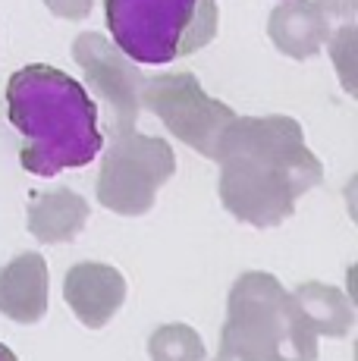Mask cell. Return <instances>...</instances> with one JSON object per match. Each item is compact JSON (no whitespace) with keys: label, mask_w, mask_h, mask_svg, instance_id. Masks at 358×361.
<instances>
[{"label":"cell","mask_w":358,"mask_h":361,"mask_svg":"<svg viewBox=\"0 0 358 361\" xmlns=\"http://www.w3.org/2000/svg\"><path fill=\"white\" fill-rule=\"evenodd\" d=\"M142 107L151 110L173 138L189 145L202 157H214L223 129L233 123V107L211 98L192 73L144 75Z\"/></svg>","instance_id":"6"},{"label":"cell","mask_w":358,"mask_h":361,"mask_svg":"<svg viewBox=\"0 0 358 361\" xmlns=\"http://www.w3.org/2000/svg\"><path fill=\"white\" fill-rule=\"evenodd\" d=\"M314 4H318V10L330 19V23H333V19L352 23L355 10H358V0H314Z\"/></svg>","instance_id":"16"},{"label":"cell","mask_w":358,"mask_h":361,"mask_svg":"<svg viewBox=\"0 0 358 361\" xmlns=\"http://www.w3.org/2000/svg\"><path fill=\"white\" fill-rule=\"evenodd\" d=\"M151 361H204V343L185 324H163L148 339Z\"/></svg>","instance_id":"13"},{"label":"cell","mask_w":358,"mask_h":361,"mask_svg":"<svg viewBox=\"0 0 358 361\" xmlns=\"http://www.w3.org/2000/svg\"><path fill=\"white\" fill-rule=\"evenodd\" d=\"M63 298L85 327L101 330L126 302V280L116 267L98 261L73 264L63 280Z\"/></svg>","instance_id":"8"},{"label":"cell","mask_w":358,"mask_h":361,"mask_svg":"<svg viewBox=\"0 0 358 361\" xmlns=\"http://www.w3.org/2000/svg\"><path fill=\"white\" fill-rule=\"evenodd\" d=\"M211 161L220 164L223 207L258 230L289 220L295 201L323 179L292 116H233Z\"/></svg>","instance_id":"1"},{"label":"cell","mask_w":358,"mask_h":361,"mask_svg":"<svg viewBox=\"0 0 358 361\" xmlns=\"http://www.w3.org/2000/svg\"><path fill=\"white\" fill-rule=\"evenodd\" d=\"M176 157L163 138L129 129L113 135L98 173V201L120 217H142L151 211L157 189L173 176Z\"/></svg>","instance_id":"5"},{"label":"cell","mask_w":358,"mask_h":361,"mask_svg":"<svg viewBox=\"0 0 358 361\" xmlns=\"http://www.w3.org/2000/svg\"><path fill=\"white\" fill-rule=\"evenodd\" d=\"M214 361H249V358H245L239 349H233V345L220 343V352H217V358H214Z\"/></svg>","instance_id":"17"},{"label":"cell","mask_w":358,"mask_h":361,"mask_svg":"<svg viewBox=\"0 0 358 361\" xmlns=\"http://www.w3.org/2000/svg\"><path fill=\"white\" fill-rule=\"evenodd\" d=\"M267 35L280 54L292 60H308L327 44L333 25L314 0H283L280 6H273L267 19Z\"/></svg>","instance_id":"9"},{"label":"cell","mask_w":358,"mask_h":361,"mask_svg":"<svg viewBox=\"0 0 358 361\" xmlns=\"http://www.w3.org/2000/svg\"><path fill=\"white\" fill-rule=\"evenodd\" d=\"M73 60L85 75V85L104 107L110 135L135 129L144 82V73L135 66V60H129L113 41L98 32H82L73 41Z\"/></svg>","instance_id":"7"},{"label":"cell","mask_w":358,"mask_h":361,"mask_svg":"<svg viewBox=\"0 0 358 361\" xmlns=\"http://www.w3.org/2000/svg\"><path fill=\"white\" fill-rule=\"evenodd\" d=\"M292 298H295V305H299L305 324L318 333V336L342 339L352 330L355 311L342 289L327 286V283H302L292 293Z\"/></svg>","instance_id":"12"},{"label":"cell","mask_w":358,"mask_h":361,"mask_svg":"<svg viewBox=\"0 0 358 361\" xmlns=\"http://www.w3.org/2000/svg\"><path fill=\"white\" fill-rule=\"evenodd\" d=\"M0 361H16V355H13V352L6 349L4 343H0Z\"/></svg>","instance_id":"18"},{"label":"cell","mask_w":358,"mask_h":361,"mask_svg":"<svg viewBox=\"0 0 358 361\" xmlns=\"http://www.w3.org/2000/svg\"><path fill=\"white\" fill-rule=\"evenodd\" d=\"M220 343L249 361H318V333L273 274L249 270L230 289Z\"/></svg>","instance_id":"3"},{"label":"cell","mask_w":358,"mask_h":361,"mask_svg":"<svg viewBox=\"0 0 358 361\" xmlns=\"http://www.w3.org/2000/svg\"><path fill=\"white\" fill-rule=\"evenodd\" d=\"M88 224V201L73 189L35 192L29 198V233L44 245L70 242Z\"/></svg>","instance_id":"11"},{"label":"cell","mask_w":358,"mask_h":361,"mask_svg":"<svg viewBox=\"0 0 358 361\" xmlns=\"http://www.w3.org/2000/svg\"><path fill=\"white\" fill-rule=\"evenodd\" d=\"M44 6L60 19H85L92 13L94 0H44Z\"/></svg>","instance_id":"15"},{"label":"cell","mask_w":358,"mask_h":361,"mask_svg":"<svg viewBox=\"0 0 358 361\" xmlns=\"http://www.w3.org/2000/svg\"><path fill=\"white\" fill-rule=\"evenodd\" d=\"M110 41L135 63L161 66L217 38V0H104Z\"/></svg>","instance_id":"4"},{"label":"cell","mask_w":358,"mask_h":361,"mask_svg":"<svg viewBox=\"0 0 358 361\" xmlns=\"http://www.w3.org/2000/svg\"><path fill=\"white\" fill-rule=\"evenodd\" d=\"M330 44V57H333L336 69H340V79L346 85V92H355L352 88V57H355V25L346 23L336 35L327 38Z\"/></svg>","instance_id":"14"},{"label":"cell","mask_w":358,"mask_h":361,"mask_svg":"<svg viewBox=\"0 0 358 361\" xmlns=\"http://www.w3.org/2000/svg\"><path fill=\"white\" fill-rule=\"evenodd\" d=\"M47 311V264L25 252L0 267V314L16 324H38Z\"/></svg>","instance_id":"10"},{"label":"cell","mask_w":358,"mask_h":361,"mask_svg":"<svg viewBox=\"0 0 358 361\" xmlns=\"http://www.w3.org/2000/svg\"><path fill=\"white\" fill-rule=\"evenodd\" d=\"M6 114L23 135L19 164L35 176H57L98 157V104L82 82L44 63L23 66L6 82Z\"/></svg>","instance_id":"2"}]
</instances>
